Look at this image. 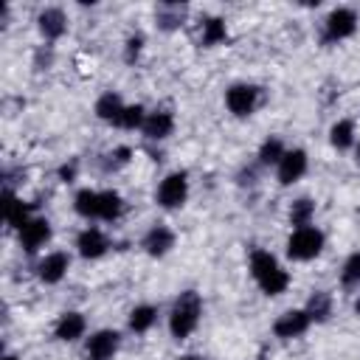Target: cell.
I'll list each match as a JSON object with an SVG mask.
<instances>
[{"mask_svg": "<svg viewBox=\"0 0 360 360\" xmlns=\"http://www.w3.org/2000/svg\"><path fill=\"white\" fill-rule=\"evenodd\" d=\"M200 315H202V298L194 290H183L174 298L172 312H169V332H172V338L174 340H186L197 329Z\"/></svg>", "mask_w": 360, "mask_h": 360, "instance_id": "cell-1", "label": "cell"}, {"mask_svg": "<svg viewBox=\"0 0 360 360\" xmlns=\"http://www.w3.org/2000/svg\"><path fill=\"white\" fill-rule=\"evenodd\" d=\"M250 273H253V278H256V284L262 287L264 295H281L290 287V273L267 250H253L250 253Z\"/></svg>", "mask_w": 360, "mask_h": 360, "instance_id": "cell-2", "label": "cell"}, {"mask_svg": "<svg viewBox=\"0 0 360 360\" xmlns=\"http://www.w3.org/2000/svg\"><path fill=\"white\" fill-rule=\"evenodd\" d=\"M323 250V233L315 225L295 228L287 239V256L295 262H309Z\"/></svg>", "mask_w": 360, "mask_h": 360, "instance_id": "cell-3", "label": "cell"}, {"mask_svg": "<svg viewBox=\"0 0 360 360\" xmlns=\"http://www.w3.org/2000/svg\"><path fill=\"white\" fill-rule=\"evenodd\" d=\"M188 197V177L186 172H172L158 186V202L163 208H180Z\"/></svg>", "mask_w": 360, "mask_h": 360, "instance_id": "cell-4", "label": "cell"}, {"mask_svg": "<svg viewBox=\"0 0 360 360\" xmlns=\"http://www.w3.org/2000/svg\"><path fill=\"white\" fill-rule=\"evenodd\" d=\"M225 104H228V110H231L236 118H245V115H250V112L256 110V104H259V87H256V84H245V82L231 84L228 93H225Z\"/></svg>", "mask_w": 360, "mask_h": 360, "instance_id": "cell-5", "label": "cell"}, {"mask_svg": "<svg viewBox=\"0 0 360 360\" xmlns=\"http://www.w3.org/2000/svg\"><path fill=\"white\" fill-rule=\"evenodd\" d=\"M354 28H357V14L352 8L338 6V8L329 11V17H326V39L329 42H338V39L352 37Z\"/></svg>", "mask_w": 360, "mask_h": 360, "instance_id": "cell-6", "label": "cell"}, {"mask_svg": "<svg viewBox=\"0 0 360 360\" xmlns=\"http://www.w3.org/2000/svg\"><path fill=\"white\" fill-rule=\"evenodd\" d=\"M309 321H312V318L307 315V309H287L284 315H278V318H276L273 332H276V338L290 340V338L304 335V332L309 329Z\"/></svg>", "mask_w": 360, "mask_h": 360, "instance_id": "cell-7", "label": "cell"}, {"mask_svg": "<svg viewBox=\"0 0 360 360\" xmlns=\"http://www.w3.org/2000/svg\"><path fill=\"white\" fill-rule=\"evenodd\" d=\"M307 172V152L304 149H290L284 152V158L278 160V169H276V177L281 186H292L295 180H301Z\"/></svg>", "mask_w": 360, "mask_h": 360, "instance_id": "cell-8", "label": "cell"}, {"mask_svg": "<svg viewBox=\"0 0 360 360\" xmlns=\"http://www.w3.org/2000/svg\"><path fill=\"white\" fill-rule=\"evenodd\" d=\"M17 233H20V245H22L28 253H34V250H39V248L51 239V222H48L45 217H31Z\"/></svg>", "mask_w": 360, "mask_h": 360, "instance_id": "cell-9", "label": "cell"}, {"mask_svg": "<svg viewBox=\"0 0 360 360\" xmlns=\"http://www.w3.org/2000/svg\"><path fill=\"white\" fill-rule=\"evenodd\" d=\"M115 352H118V332L98 329L96 335L87 338V357L90 360H110Z\"/></svg>", "mask_w": 360, "mask_h": 360, "instance_id": "cell-10", "label": "cell"}, {"mask_svg": "<svg viewBox=\"0 0 360 360\" xmlns=\"http://www.w3.org/2000/svg\"><path fill=\"white\" fill-rule=\"evenodd\" d=\"M68 267H70V259H68V253L56 250V253H48V256L39 262V267H37V276H39V281H45V284H56V281H62V278H65Z\"/></svg>", "mask_w": 360, "mask_h": 360, "instance_id": "cell-11", "label": "cell"}, {"mask_svg": "<svg viewBox=\"0 0 360 360\" xmlns=\"http://www.w3.org/2000/svg\"><path fill=\"white\" fill-rule=\"evenodd\" d=\"M141 129H143L146 138H152V141H163V138L172 135V129H174V118H172L169 110H152V112H146V121H143Z\"/></svg>", "mask_w": 360, "mask_h": 360, "instance_id": "cell-12", "label": "cell"}, {"mask_svg": "<svg viewBox=\"0 0 360 360\" xmlns=\"http://www.w3.org/2000/svg\"><path fill=\"white\" fill-rule=\"evenodd\" d=\"M76 248H79V253H82L84 259H98V256L107 253L110 242H107V236H104L98 228H84V231L79 233V239H76Z\"/></svg>", "mask_w": 360, "mask_h": 360, "instance_id": "cell-13", "label": "cell"}, {"mask_svg": "<svg viewBox=\"0 0 360 360\" xmlns=\"http://www.w3.org/2000/svg\"><path fill=\"white\" fill-rule=\"evenodd\" d=\"M84 329H87V321H84L82 312H65V315L56 321L53 335H56L59 340H65V343H73V340H79V338L84 335Z\"/></svg>", "mask_w": 360, "mask_h": 360, "instance_id": "cell-14", "label": "cell"}, {"mask_svg": "<svg viewBox=\"0 0 360 360\" xmlns=\"http://www.w3.org/2000/svg\"><path fill=\"white\" fill-rule=\"evenodd\" d=\"M143 248L149 256H166L174 248V233L166 225H155L146 236H143Z\"/></svg>", "mask_w": 360, "mask_h": 360, "instance_id": "cell-15", "label": "cell"}, {"mask_svg": "<svg viewBox=\"0 0 360 360\" xmlns=\"http://www.w3.org/2000/svg\"><path fill=\"white\" fill-rule=\"evenodd\" d=\"M37 22H39L42 37H48V39L62 37V34H65V28H68V20H65L62 8H45V11L37 17Z\"/></svg>", "mask_w": 360, "mask_h": 360, "instance_id": "cell-16", "label": "cell"}, {"mask_svg": "<svg viewBox=\"0 0 360 360\" xmlns=\"http://www.w3.org/2000/svg\"><path fill=\"white\" fill-rule=\"evenodd\" d=\"M124 107H127V104L121 101L118 93H104V96L96 101V115H98L101 121H110V124L118 127V118H121Z\"/></svg>", "mask_w": 360, "mask_h": 360, "instance_id": "cell-17", "label": "cell"}, {"mask_svg": "<svg viewBox=\"0 0 360 360\" xmlns=\"http://www.w3.org/2000/svg\"><path fill=\"white\" fill-rule=\"evenodd\" d=\"M124 211V200L118 191H98V219H118Z\"/></svg>", "mask_w": 360, "mask_h": 360, "instance_id": "cell-18", "label": "cell"}, {"mask_svg": "<svg viewBox=\"0 0 360 360\" xmlns=\"http://www.w3.org/2000/svg\"><path fill=\"white\" fill-rule=\"evenodd\" d=\"M73 208H76L79 217L98 219V191H93V188H82V191L73 197Z\"/></svg>", "mask_w": 360, "mask_h": 360, "instance_id": "cell-19", "label": "cell"}, {"mask_svg": "<svg viewBox=\"0 0 360 360\" xmlns=\"http://www.w3.org/2000/svg\"><path fill=\"white\" fill-rule=\"evenodd\" d=\"M28 219H31V217H28V205H25L22 200H17V197L8 191V194H6V222L20 231Z\"/></svg>", "mask_w": 360, "mask_h": 360, "instance_id": "cell-20", "label": "cell"}, {"mask_svg": "<svg viewBox=\"0 0 360 360\" xmlns=\"http://www.w3.org/2000/svg\"><path fill=\"white\" fill-rule=\"evenodd\" d=\"M329 141H332L335 149H349V146L354 143V124H352L349 118L332 124V129H329Z\"/></svg>", "mask_w": 360, "mask_h": 360, "instance_id": "cell-21", "label": "cell"}, {"mask_svg": "<svg viewBox=\"0 0 360 360\" xmlns=\"http://www.w3.org/2000/svg\"><path fill=\"white\" fill-rule=\"evenodd\" d=\"M155 318H158V309L149 307V304H141V307H135V309L129 312V329L141 335V332H146V329L155 323Z\"/></svg>", "mask_w": 360, "mask_h": 360, "instance_id": "cell-22", "label": "cell"}, {"mask_svg": "<svg viewBox=\"0 0 360 360\" xmlns=\"http://www.w3.org/2000/svg\"><path fill=\"white\" fill-rule=\"evenodd\" d=\"M312 214H315V202L307 200V197H301V200H295L292 208H290V222H292L295 228H304V225L312 222Z\"/></svg>", "mask_w": 360, "mask_h": 360, "instance_id": "cell-23", "label": "cell"}, {"mask_svg": "<svg viewBox=\"0 0 360 360\" xmlns=\"http://www.w3.org/2000/svg\"><path fill=\"white\" fill-rule=\"evenodd\" d=\"M284 143L278 141V138H267L264 143H262V149H259V160L264 163V166H270V163H276L278 166V160L284 158Z\"/></svg>", "mask_w": 360, "mask_h": 360, "instance_id": "cell-24", "label": "cell"}, {"mask_svg": "<svg viewBox=\"0 0 360 360\" xmlns=\"http://www.w3.org/2000/svg\"><path fill=\"white\" fill-rule=\"evenodd\" d=\"M143 121H146V110L141 104H127L124 112H121V118H118V127L135 129V127H143Z\"/></svg>", "mask_w": 360, "mask_h": 360, "instance_id": "cell-25", "label": "cell"}, {"mask_svg": "<svg viewBox=\"0 0 360 360\" xmlns=\"http://www.w3.org/2000/svg\"><path fill=\"white\" fill-rule=\"evenodd\" d=\"M225 22L219 20V17H211V20H205L202 22V42L205 45H217V42H222L225 39Z\"/></svg>", "mask_w": 360, "mask_h": 360, "instance_id": "cell-26", "label": "cell"}, {"mask_svg": "<svg viewBox=\"0 0 360 360\" xmlns=\"http://www.w3.org/2000/svg\"><path fill=\"white\" fill-rule=\"evenodd\" d=\"M329 295L326 292H315L312 298H309V304H307V315L312 318V321H326L329 318Z\"/></svg>", "mask_w": 360, "mask_h": 360, "instance_id": "cell-27", "label": "cell"}, {"mask_svg": "<svg viewBox=\"0 0 360 360\" xmlns=\"http://www.w3.org/2000/svg\"><path fill=\"white\" fill-rule=\"evenodd\" d=\"M183 14H186V6H160L158 8V22L163 28H177L183 22Z\"/></svg>", "mask_w": 360, "mask_h": 360, "instance_id": "cell-28", "label": "cell"}, {"mask_svg": "<svg viewBox=\"0 0 360 360\" xmlns=\"http://www.w3.org/2000/svg\"><path fill=\"white\" fill-rule=\"evenodd\" d=\"M340 281H343L346 287H354V284H360V250H357V253H352V256L343 262V270H340Z\"/></svg>", "mask_w": 360, "mask_h": 360, "instance_id": "cell-29", "label": "cell"}, {"mask_svg": "<svg viewBox=\"0 0 360 360\" xmlns=\"http://www.w3.org/2000/svg\"><path fill=\"white\" fill-rule=\"evenodd\" d=\"M141 45H143V37H129L127 39V62H132L141 53Z\"/></svg>", "mask_w": 360, "mask_h": 360, "instance_id": "cell-30", "label": "cell"}, {"mask_svg": "<svg viewBox=\"0 0 360 360\" xmlns=\"http://www.w3.org/2000/svg\"><path fill=\"white\" fill-rule=\"evenodd\" d=\"M177 360H200L197 354H183V357H177Z\"/></svg>", "mask_w": 360, "mask_h": 360, "instance_id": "cell-31", "label": "cell"}, {"mask_svg": "<svg viewBox=\"0 0 360 360\" xmlns=\"http://www.w3.org/2000/svg\"><path fill=\"white\" fill-rule=\"evenodd\" d=\"M354 155H357L354 160H357V166H360V143H357V152H354Z\"/></svg>", "mask_w": 360, "mask_h": 360, "instance_id": "cell-32", "label": "cell"}, {"mask_svg": "<svg viewBox=\"0 0 360 360\" xmlns=\"http://www.w3.org/2000/svg\"><path fill=\"white\" fill-rule=\"evenodd\" d=\"M354 312H357V315H360V298H357V301H354Z\"/></svg>", "mask_w": 360, "mask_h": 360, "instance_id": "cell-33", "label": "cell"}, {"mask_svg": "<svg viewBox=\"0 0 360 360\" xmlns=\"http://www.w3.org/2000/svg\"><path fill=\"white\" fill-rule=\"evenodd\" d=\"M3 360H20V357H17V354H6Z\"/></svg>", "mask_w": 360, "mask_h": 360, "instance_id": "cell-34", "label": "cell"}]
</instances>
